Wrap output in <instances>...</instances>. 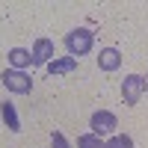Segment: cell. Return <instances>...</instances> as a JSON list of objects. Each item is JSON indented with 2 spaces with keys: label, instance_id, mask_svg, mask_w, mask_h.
<instances>
[{
  "label": "cell",
  "instance_id": "obj_7",
  "mask_svg": "<svg viewBox=\"0 0 148 148\" xmlns=\"http://www.w3.org/2000/svg\"><path fill=\"white\" fill-rule=\"evenodd\" d=\"M45 68H47V74H71L77 68V59L74 56H59V59H51Z\"/></svg>",
  "mask_w": 148,
  "mask_h": 148
},
{
  "label": "cell",
  "instance_id": "obj_3",
  "mask_svg": "<svg viewBox=\"0 0 148 148\" xmlns=\"http://www.w3.org/2000/svg\"><path fill=\"white\" fill-rule=\"evenodd\" d=\"M0 83H3L9 92H15V95H27V92L33 89L30 74H27V71H15V68H6L3 74H0Z\"/></svg>",
  "mask_w": 148,
  "mask_h": 148
},
{
  "label": "cell",
  "instance_id": "obj_6",
  "mask_svg": "<svg viewBox=\"0 0 148 148\" xmlns=\"http://www.w3.org/2000/svg\"><path fill=\"white\" fill-rule=\"evenodd\" d=\"M121 65V53L116 51V47H104L101 56H98V68L101 71H116Z\"/></svg>",
  "mask_w": 148,
  "mask_h": 148
},
{
  "label": "cell",
  "instance_id": "obj_11",
  "mask_svg": "<svg viewBox=\"0 0 148 148\" xmlns=\"http://www.w3.org/2000/svg\"><path fill=\"white\" fill-rule=\"evenodd\" d=\"M77 148H104V142L95 133H83V136H77Z\"/></svg>",
  "mask_w": 148,
  "mask_h": 148
},
{
  "label": "cell",
  "instance_id": "obj_8",
  "mask_svg": "<svg viewBox=\"0 0 148 148\" xmlns=\"http://www.w3.org/2000/svg\"><path fill=\"white\" fill-rule=\"evenodd\" d=\"M9 62H12V68H15V71H24V68L33 62V53L24 51V47H12V51H9Z\"/></svg>",
  "mask_w": 148,
  "mask_h": 148
},
{
  "label": "cell",
  "instance_id": "obj_12",
  "mask_svg": "<svg viewBox=\"0 0 148 148\" xmlns=\"http://www.w3.org/2000/svg\"><path fill=\"white\" fill-rule=\"evenodd\" d=\"M51 148H68V142H65V136H62V133H53V136H51Z\"/></svg>",
  "mask_w": 148,
  "mask_h": 148
},
{
  "label": "cell",
  "instance_id": "obj_9",
  "mask_svg": "<svg viewBox=\"0 0 148 148\" xmlns=\"http://www.w3.org/2000/svg\"><path fill=\"white\" fill-rule=\"evenodd\" d=\"M0 113H3V121H6V127H9L12 133L21 130V121H18V113H15V104L3 101V104H0Z\"/></svg>",
  "mask_w": 148,
  "mask_h": 148
},
{
  "label": "cell",
  "instance_id": "obj_4",
  "mask_svg": "<svg viewBox=\"0 0 148 148\" xmlns=\"http://www.w3.org/2000/svg\"><path fill=\"white\" fill-rule=\"evenodd\" d=\"M89 127H92L95 136H107V133H113L119 127V119L110 113V110H98V113H92V119H89Z\"/></svg>",
  "mask_w": 148,
  "mask_h": 148
},
{
  "label": "cell",
  "instance_id": "obj_1",
  "mask_svg": "<svg viewBox=\"0 0 148 148\" xmlns=\"http://www.w3.org/2000/svg\"><path fill=\"white\" fill-rule=\"evenodd\" d=\"M92 45H95V33L92 30H86V27H77V30H71L65 36V47H68V53L77 59V56H86L92 51Z\"/></svg>",
  "mask_w": 148,
  "mask_h": 148
},
{
  "label": "cell",
  "instance_id": "obj_2",
  "mask_svg": "<svg viewBox=\"0 0 148 148\" xmlns=\"http://www.w3.org/2000/svg\"><path fill=\"white\" fill-rule=\"evenodd\" d=\"M145 92H148V83H145V77H139V74H127V77L121 80V98H125L127 107H136Z\"/></svg>",
  "mask_w": 148,
  "mask_h": 148
},
{
  "label": "cell",
  "instance_id": "obj_5",
  "mask_svg": "<svg viewBox=\"0 0 148 148\" xmlns=\"http://www.w3.org/2000/svg\"><path fill=\"white\" fill-rule=\"evenodd\" d=\"M30 53H33V65H47L53 59V42L51 39H36Z\"/></svg>",
  "mask_w": 148,
  "mask_h": 148
},
{
  "label": "cell",
  "instance_id": "obj_10",
  "mask_svg": "<svg viewBox=\"0 0 148 148\" xmlns=\"http://www.w3.org/2000/svg\"><path fill=\"white\" fill-rule=\"evenodd\" d=\"M104 148H133V139L127 136V133H116V136H110L104 142Z\"/></svg>",
  "mask_w": 148,
  "mask_h": 148
}]
</instances>
